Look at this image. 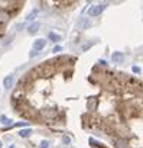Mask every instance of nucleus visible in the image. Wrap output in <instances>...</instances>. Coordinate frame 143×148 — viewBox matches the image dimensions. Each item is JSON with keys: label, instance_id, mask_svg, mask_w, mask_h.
<instances>
[{"label": "nucleus", "instance_id": "obj_1", "mask_svg": "<svg viewBox=\"0 0 143 148\" xmlns=\"http://www.w3.org/2000/svg\"><path fill=\"white\" fill-rule=\"evenodd\" d=\"M106 3H100V5H96V6H91L90 9H88V15L91 16V18H94V16H98L104 9H106Z\"/></svg>", "mask_w": 143, "mask_h": 148}, {"label": "nucleus", "instance_id": "obj_2", "mask_svg": "<svg viewBox=\"0 0 143 148\" xmlns=\"http://www.w3.org/2000/svg\"><path fill=\"white\" fill-rule=\"evenodd\" d=\"M45 45H46V41L45 39H36L35 42H33V51H41V49H43L45 48Z\"/></svg>", "mask_w": 143, "mask_h": 148}, {"label": "nucleus", "instance_id": "obj_3", "mask_svg": "<svg viewBox=\"0 0 143 148\" xmlns=\"http://www.w3.org/2000/svg\"><path fill=\"white\" fill-rule=\"evenodd\" d=\"M39 28H41V23L35 22V23H32V25L28 28V32H29V34H36V32L39 31Z\"/></svg>", "mask_w": 143, "mask_h": 148}, {"label": "nucleus", "instance_id": "obj_4", "mask_svg": "<svg viewBox=\"0 0 143 148\" xmlns=\"http://www.w3.org/2000/svg\"><path fill=\"white\" fill-rule=\"evenodd\" d=\"M12 84H13V76H7V77L5 79V87H6V89H10Z\"/></svg>", "mask_w": 143, "mask_h": 148}, {"label": "nucleus", "instance_id": "obj_5", "mask_svg": "<svg viewBox=\"0 0 143 148\" xmlns=\"http://www.w3.org/2000/svg\"><path fill=\"white\" fill-rule=\"evenodd\" d=\"M121 60H123V54H121V52H114V54H113V61H117V62H119V61H121Z\"/></svg>", "mask_w": 143, "mask_h": 148}, {"label": "nucleus", "instance_id": "obj_6", "mask_svg": "<svg viewBox=\"0 0 143 148\" xmlns=\"http://www.w3.org/2000/svg\"><path fill=\"white\" fill-rule=\"evenodd\" d=\"M30 134H32V131H30V129H23V131H20V132H19V135H20L22 138H28Z\"/></svg>", "mask_w": 143, "mask_h": 148}, {"label": "nucleus", "instance_id": "obj_7", "mask_svg": "<svg viewBox=\"0 0 143 148\" xmlns=\"http://www.w3.org/2000/svg\"><path fill=\"white\" fill-rule=\"evenodd\" d=\"M36 15H38V9H33V10H32V12H30V13L28 15L26 21H32V19H33V18H35Z\"/></svg>", "mask_w": 143, "mask_h": 148}, {"label": "nucleus", "instance_id": "obj_8", "mask_svg": "<svg viewBox=\"0 0 143 148\" xmlns=\"http://www.w3.org/2000/svg\"><path fill=\"white\" fill-rule=\"evenodd\" d=\"M49 39H52V41L56 42V41H61V36L56 35V34H54V32H51V34H49Z\"/></svg>", "mask_w": 143, "mask_h": 148}, {"label": "nucleus", "instance_id": "obj_9", "mask_svg": "<svg viewBox=\"0 0 143 148\" xmlns=\"http://www.w3.org/2000/svg\"><path fill=\"white\" fill-rule=\"evenodd\" d=\"M0 119H2V122H3L5 125H12V121H10V119H7L6 116H2Z\"/></svg>", "mask_w": 143, "mask_h": 148}, {"label": "nucleus", "instance_id": "obj_10", "mask_svg": "<svg viewBox=\"0 0 143 148\" xmlns=\"http://www.w3.org/2000/svg\"><path fill=\"white\" fill-rule=\"evenodd\" d=\"M116 144H117V148H126V147H124V141H120V139H119Z\"/></svg>", "mask_w": 143, "mask_h": 148}, {"label": "nucleus", "instance_id": "obj_11", "mask_svg": "<svg viewBox=\"0 0 143 148\" xmlns=\"http://www.w3.org/2000/svg\"><path fill=\"white\" fill-rule=\"evenodd\" d=\"M48 147H49L48 141H42V142H41V148H48Z\"/></svg>", "mask_w": 143, "mask_h": 148}, {"label": "nucleus", "instance_id": "obj_12", "mask_svg": "<svg viewBox=\"0 0 143 148\" xmlns=\"http://www.w3.org/2000/svg\"><path fill=\"white\" fill-rule=\"evenodd\" d=\"M61 49H62V48H61V47H59V45H56V47H55V48H54V49H52V52H55V54H56V52H59V51H61Z\"/></svg>", "mask_w": 143, "mask_h": 148}, {"label": "nucleus", "instance_id": "obj_13", "mask_svg": "<svg viewBox=\"0 0 143 148\" xmlns=\"http://www.w3.org/2000/svg\"><path fill=\"white\" fill-rule=\"evenodd\" d=\"M62 139H64V142H65V144H69V142H71V139H69V136H64Z\"/></svg>", "mask_w": 143, "mask_h": 148}, {"label": "nucleus", "instance_id": "obj_14", "mask_svg": "<svg viewBox=\"0 0 143 148\" xmlns=\"http://www.w3.org/2000/svg\"><path fill=\"white\" fill-rule=\"evenodd\" d=\"M38 54H39V52H38V51H33V49H32V52H30V54H29V55H30V57H36V55H38Z\"/></svg>", "mask_w": 143, "mask_h": 148}, {"label": "nucleus", "instance_id": "obj_15", "mask_svg": "<svg viewBox=\"0 0 143 148\" xmlns=\"http://www.w3.org/2000/svg\"><path fill=\"white\" fill-rule=\"evenodd\" d=\"M133 71H134V73H139V71H140V70H139V68H137V67H133Z\"/></svg>", "mask_w": 143, "mask_h": 148}, {"label": "nucleus", "instance_id": "obj_16", "mask_svg": "<svg viewBox=\"0 0 143 148\" xmlns=\"http://www.w3.org/2000/svg\"><path fill=\"white\" fill-rule=\"evenodd\" d=\"M0 147H2V142H0Z\"/></svg>", "mask_w": 143, "mask_h": 148}, {"label": "nucleus", "instance_id": "obj_17", "mask_svg": "<svg viewBox=\"0 0 143 148\" xmlns=\"http://www.w3.org/2000/svg\"><path fill=\"white\" fill-rule=\"evenodd\" d=\"M10 148H15V147H10Z\"/></svg>", "mask_w": 143, "mask_h": 148}]
</instances>
